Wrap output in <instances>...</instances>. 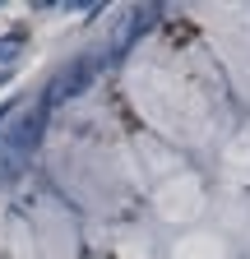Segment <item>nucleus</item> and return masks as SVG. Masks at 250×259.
Wrapping results in <instances>:
<instances>
[{"label":"nucleus","instance_id":"obj_2","mask_svg":"<svg viewBox=\"0 0 250 259\" xmlns=\"http://www.w3.org/2000/svg\"><path fill=\"white\" fill-rule=\"evenodd\" d=\"M98 70H102V60H98V56H79V60H70L65 70H60V74L51 79V88H47V107L79 97V93H84L93 79H98Z\"/></svg>","mask_w":250,"mask_h":259},{"label":"nucleus","instance_id":"obj_1","mask_svg":"<svg viewBox=\"0 0 250 259\" xmlns=\"http://www.w3.org/2000/svg\"><path fill=\"white\" fill-rule=\"evenodd\" d=\"M42 120H47V107H10L5 111V120H0V181H10L28 167L37 135H42Z\"/></svg>","mask_w":250,"mask_h":259}]
</instances>
